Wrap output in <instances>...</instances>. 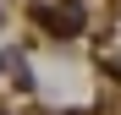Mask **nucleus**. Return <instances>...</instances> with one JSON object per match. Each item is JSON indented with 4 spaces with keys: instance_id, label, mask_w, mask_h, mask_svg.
Segmentation results:
<instances>
[{
    "instance_id": "1",
    "label": "nucleus",
    "mask_w": 121,
    "mask_h": 115,
    "mask_svg": "<svg viewBox=\"0 0 121 115\" xmlns=\"http://www.w3.org/2000/svg\"><path fill=\"white\" fill-rule=\"evenodd\" d=\"M44 22H50V33H55V38H72V33H77V22H83V11H77V0H66V11H44Z\"/></svg>"
},
{
    "instance_id": "2",
    "label": "nucleus",
    "mask_w": 121,
    "mask_h": 115,
    "mask_svg": "<svg viewBox=\"0 0 121 115\" xmlns=\"http://www.w3.org/2000/svg\"><path fill=\"white\" fill-rule=\"evenodd\" d=\"M0 66H11V55H0Z\"/></svg>"
}]
</instances>
